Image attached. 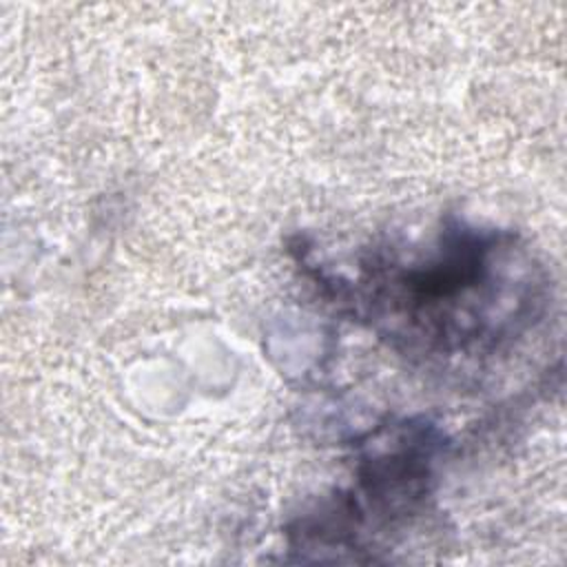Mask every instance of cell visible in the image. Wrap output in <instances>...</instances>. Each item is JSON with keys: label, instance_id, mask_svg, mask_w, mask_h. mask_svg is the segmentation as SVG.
<instances>
[{"label": "cell", "instance_id": "6da1fadb", "mask_svg": "<svg viewBox=\"0 0 567 567\" xmlns=\"http://www.w3.org/2000/svg\"><path fill=\"white\" fill-rule=\"evenodd\" d=\"M525 259L512 233L452 224L432 250L412 259L372 255L359 281L368 317L412 352L456 354L489 350L523 330L536 315L532 270L512 275Z\"/></svg>", "mask_w": 567, "mask_h": 567}]
</instances>
